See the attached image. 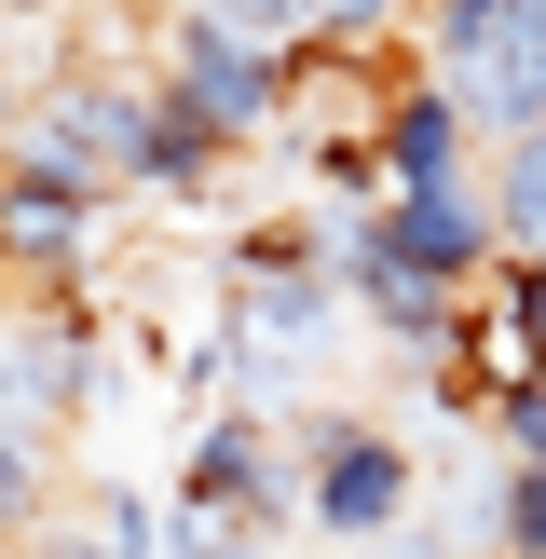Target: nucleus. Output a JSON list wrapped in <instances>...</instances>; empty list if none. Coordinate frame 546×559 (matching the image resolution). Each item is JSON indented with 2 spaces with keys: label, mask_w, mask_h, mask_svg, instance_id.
Instances as JSON below:
<instances>
[{
  "label": "nucleus",
  "mask_w": 546,
  "mask_h": 559,
  "mask_svg": "<svg viewBox=\"0 0 546 559\" xmlns=\"http://www.w3.org/2000/svg\"><path fill=\"white\" fill-rule=\"evenodd\" d=\"M300 464H314V533L328 546H396L410 533V491H424V464H410V437L355 424V409H300Z\"/></svg>",
  "instance_id": "20e7f679"
},
{
  "label": "nucleus",
  "mask_w": 546,
  "mask_h": 559,
  "mask_svg": "<svg viewBox=\"0 0 546 559\" xmlns=\"http://www.w3.org/2000/svg\"><path fill=\"white\" fill-rule=\"evenodd\" d=\"M491 233H506V260H546V136L491 151Z\"/></svg>",
  "instance_id": "1a4fd4ad"
},
{
  "label": "nucleus",
  "mask_w": 546,
  "mask_h": 559,
  "mask_svg": "<svg viewBox=\"0 0 546 559\" xmlns=\"http://www.w3.org/2000/svg\"><path fill=\"white\" fill-rule=\"evenodd\" d=\"M96 396V314L55 287H14V328H0V437L14 451H55Z\"/></svg>",
  "instance_id": "7ed1b4c3"
},
{
  "label": "nucleus",
  "mask_w": 546,
  "mask_h": 559,
  "mask_svg": "<svg viewBox=\"0 0 546 559\" xmlns=\"http://www.w3.org/2000/svg\"><path fill=\"white\" fill-rule=\"evenodd\" d=\"M191 14H218V27H233V41L287 55V69H300V55L328 41V0H191Z\"/></svg>",
  "instance_id": "9d476101"
},
{
  "label": "nucleus",
  "mask_w": 546,
  "mask_h": 559,
  "mask_svg": "<svg viewBox=\"0 0 546 559\" xmlns=\"http://www.w3.org/2000/svg\"><path fill=\"white\" fill-rule=\"evenodd\" d=\"M151 123H164V82H123V69L55 55V82H14V151L69 164L82 191H151Z\"/></svg>",
  "instance_id": "f257e3e1"
},
{
  "label": "nucleus",
  "mask_w": 546,
  "mask_h": 559,
  "mask_svg": "<svg viewBox=\"0 0 546 559\" xmlns=\"http://www.w3.org/2000/svg\"><path fill=\"white\" fill-rule=\"evenodd\" d=\"M14 14H41V0H14Z\"/></svg>",
  "instance_id": "ddd939ff"
},
{
  "label": "nucleus",
  "mask_w": 546,
  "mask_h": 559,
  "mask_svg": "<svg viewBox=\"0 0 546 559\" xmlns=\"http://www.w3.org/2000/svg\"><path fill=\"white\" fill-rule=\"evenodd\" d=\"M478 424L506 437V464H546V382H491V396H478Z\"/></svg>",
  "instance_id": "9b49d317"
},
{
  "label": "nucleus",
  "mask_w": 546,
  "mask_h": 559,
  "mask_svg": "<svg viewBox=\"0 0 546 559\" xmlns=\"http://www.w3.org/2000/svg\"><path fill=\"white\" fill-rule=\"evenodd\" d=\"M178 506L273 546V533H314V464H300V437L273 424V409H218V424H191V451H178Z\"/></svg>",
  "instance_id": "f03ea898"
},
{
  "label": "nucleus",
  "mask_w": 546,
  "mask_h": 559,
  "mask_svg": "<svg viewBox=\"0 0 546 559\" xmlns=\"http://www.w3.org/2000/svg\"><path fill=\"white\" fill-rule=\"evenodd\" d=\"M164 96L178 109H205L233 151H273L287 136V55H260V41H233L218 14H191V0H164Z\"/></svg>",
  "instance_id": "39448f33"
},
{
  "label": "nucleus",
  "mask_w": 546,
  "mask_h": 559,
  "mask_svg": "<svg viewBox=\"0 0 546 559\" xmlns=\"http://www.w3.org/2000/svg\"><path fill=\"white\" fill-rule=\"evenodd\" d=\"M164 559H260V533H233V519H191V506H164Z\"/></svg>",
  "instance_id": "f8f14e48"
},
{
  "label": "nucleus",
  "mask_w": 546,
  "mask_h": 559,
  "mask_svg": "<svg viewBox=\"0 0 546 559\" xmlns=\"http://www.w3.org/2000/svg\"><path fill=\"white\" fill-rule=\"evenodd\" d=\"M369 151H382V191H478L464 164H478L491 136H478V109H464L451 82L424 69V82H410L396 109H382V136H369Z\"/></svg>",
  "instance_id": "0eeeda50"
},
{
  "label": "nucleus",
  "mask_w": 546,
  "mask_h": 559,
  "mask_svg": "<svg viewBox=\"0 0 546 559\" xmlns=\"http://www.w3.org/2000/svg\"><path fill=\"white\" fill-rule=\"evenodd\" d=\"M0 260H14V287L82 300V273L109 260V191H82L41 151H14V178H0Z\"/></svg>",
  "instance_id": "423d86ee"
},
{
  "label": "nucleus",
  "mask_w": 546,
  "mask_h": 559,
  "mask_svg": "<svg viewBox=\"0 0 546 559\" xmlns=\"http://www.w3.org/2000/svg\"><path fill=\"white\" fill-rule=\"evenodd\" d=\"M464 519H478V559H546V464H491Z\"/></svg>",
  "instance_id": "6e6552de"
}]
</instances>
